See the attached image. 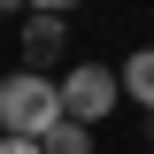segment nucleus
I'll list each match as a JSON object with an SVG mask.
<instances>
[{"instance_id":"nucleus-1","label":"nucleus","mask_w":154,"mask_h":154,"mask_svg":"<svg viewBox=\"0 0 154 154\" xmlns=\"http://www.w3.org/2000/svg\"><path fill=\"white\" fill-rule=\"evenodd\" d=\"M62 123H69V100H62V85H54L46 69L0 77V139H31V146H46Z\"/></svg>"},{"instance_id":"nucleus-2","label":"nucleus","mask_w":154,"mask_h":154,"mask_svg":"<svg viewBox=\"0 0 154 154\" xmlns=\"http://www.w3.org/2000/svg\"><path fill=\"white\" fill-rule=\"evenodd\" d=\"M62 100H69V123H108V108L123 100V77H108L100 62H77L62 77Z\"/></svg>"},{"instance_id":"nucleus-3","label":"nucleus","mask_w":154,"mask_h":154,"mask_svg":"<svg viewBox=\"0 0 154 154\" xmlns=\"http://www.w3.org/2000/svg\"><path fill=\"white\" fill-rule=\"evenodd\" d=\"M62 38H69V23H62V16H23V54H31V62L62 54Z\"/></svg>"},{"instance_id":"nucleus-4","label":"nucleus","mask_w":154,"mask_h":154,"mask_svg":"<svg viewBox=\"0 0 154 154\" xmlns=\"http://www.w3.org/2000/svg\"><path fill=\"white\" fill-rule=\"evenodd\" d=\"M123 93H131V100H146V108H154V46H139V54L123 62Z\"/></svg>"},{"instance_id":"nucleus-5","label":"nucleus","mask_w":154,"mask_h":154,"mask_svg":"<svg viewBox=\"0 0 154 154\" xmlns=\"http://www.w3.org/2000/svg\"><path fill=\"white\" fill-rule=\"evenodd\" d=\"M46 154H93V131H85V123H62V131L46 139Z\"/></svg>"},{"instance_id":"nucleus-6","label":"nucleus","mask_w":154,"mask_h":154,"mask_svg":"<svg viewBox=\"0 0 154 154\" xmlns=\"http://www.w3.org/2000/svg\"><path fill=\"white\" fill-rule=\"evenodd\" d=\"M0 154H46V146H31V139H0Z\"/></svg>"}]
</instances>
